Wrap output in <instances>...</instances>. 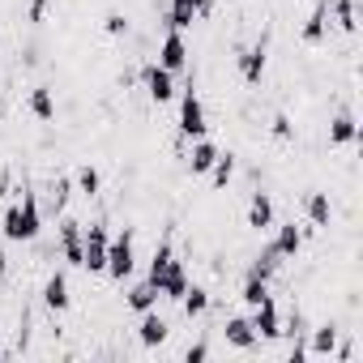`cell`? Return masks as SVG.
<instances>
[{"label": "cell", "mask_w": 363, "mask_h": 363, "mask_svg": "<svg viewBox=\"0 0 363 363\" xmlns=\"http://www.w3.org/2000/svg\"><path fill=\"white\" fill-rule=\"evenodd\" d=\"M77 193L82 197H99L103 193V175H99V167H77Z\"/></svg>", "instance_id": "cell-24"}, {"label": "cell", "mask_w": 363, "mask_h": 363, "mask_svg": "<svg viewBox=\"0 0 363 363\" xmlns=\"http://www.w3.org/2000/svg\"><path fill=\"white\" fill-rule=\"evenodd\" d=\"M82 240H86V227L69 218V223L60 227V257H65L69 265H82Z\"/></svg>", "instance_id": "cell-9"}, {"label": "cell", "mask_w": 363, "mask_h": 363, "mask_svg": "<svg viewBox=\"0 0 363 363\" xmlns=\"http://www.w3.org/2000/svg\"><path fill=\"white\" fill-rule=\"evenodd\" d=\"M278 265H282V257H278V248L269 244V248H265V252H261V257L252 261V269H248V278H261V282H269Z\"/></svg>", "instance_id": "cell-23"}, {"label": "cell", "mask_w": 363, "mask_h": 363, "mask_svg": "<svg viewBox=\"0 0 363 363\" xmlns=\"http://www.w3.org/2000/svg\"><path fill=\"white\" fill-rule=\"evenodd\" d=\"M359 137V124H354V116L350 111H342L333 124H329V145H350Z\"/></svg>", "instance_id": "cell-20"}, {"label": "cell", "mask_w": 363, "mask_h": 363, "mask_svg": "<svg viewBox=\"0 0 363 363\" xmlns=\"http://www.w3.org/2000/svg\"><path fill=\"white\" fill-rule=\"evenodd\" d=\"M69 193H73V184H69V179H56V184H52V201H56V210L69 201Z\"/></svg>", "instance_id": "cell-32"}, {"label": "cell", "mask_w": 363, "mask_h": 363, "mask_svg": "<svg viewBox=\"0 0 363 363\" xmlns=\"http://www.w3.org/2000/svg\"><path fill=\"white\" fill-rule=\"evenodd\" d=\"M5 274H9V257H5V244H0V282H5Z\"/></svg>", "instance_id": "cell-36"}, {"label": "cell", "mask_w": 363, "mask_h": 363, "mask_svg": "<svg viewBox=\"0 0 363 363\" xmlns=\"http://www.w3.org/2000/svg\"><path fill=\"white\" fill-rule=\"evenodd\" d=\"M107 244H111V235H107L103 223L86 227V240H82V269L103 274V269H107Z\"/></svg>", "instance_id": "cell-2"}, {"label": "cell", "mask_w": 363, "mask_h": 363, "mask_svg": "<svg viewBox=\"0 0 363 363\" xmlns=\"http://www.w3.org/2000/svg\"><path fill=\"white\" fill-rule=\"evenodd\" d=\"M214 158H218V145H214V141H206V137H197V141H193V154H189L193 175H210Z\"/></svg>", "instance_id": "cell-14"}, {"label": "cell", "mask_w": 363, "mask_h": 363, "mask_svg": "<svg viewBox=\"0 0 363 363\" xmlns=\"http://www.w3.org/2000/svg\"><path fill=\"white\" fill-rule=\"evenodd\" d=\"M26 107H30V111H35V120H43V124H48V120H56V94H52L48 86H35V90H30V99H26Z\"/></svg>", "instance_id": "cell-18"}, {"label": "cell", "mask_w": 363, "mask_h": 363, "mask_svg": "<svg viewBox=\"0 0 363 363\" xmlns=\"http://www.w3.org/2000/svg\"><path fill=\"white\" fill-rule=\"evenodd\" d=\"M137 337H141V346H162L167 342V320L150 308V312H141V329H137Z\"/></svg>", "instance_id": "cell-13"}, {"label": "cell", "mask_w": 363, "mask_h": 363, "mask_svg": "<svg viewBox=\"0 0 363 363\" xmlns=\"http://www.w3.org/2000/svg\"><path fill=\"white\" fill-rule=\"evenodd\" d=\"M210 175H214V184H218V189H223V184H231V175H235V158L218 150V158H214V167H210Z\"/></svg>", "instance_id": "cell-29"}, {"label": "cell", "mask_w": 363, "mask_h": 363, "mask_svg": "<svg viewBox=\"0 0 363 363\" xmlns=\"http://www.w3.org/2000/svg\"><path fill=\"white\" fill-rule=\"evenodd\" d=\"M0 116H5V103H0Z\"/></svg>", "instance_id": "cell-38"}, {"label": "cell", "mask_w": 363, "mask_h": 363, "mask_svg": "<svg viewBox=\"0 0 363 363\" xmlns=\"http://www.w3.org/2000/svg\"><path fill=\"white\" fill-rule=\"evenodd\" d=\"M206 354H210V346H206V342H197V346H189V350H184V359H189V363H201Z\"/></svg>", "instance_id": "cell-34"}, {"label": "cell", "mask_w": 363, "mask_h": 363, "mask_svg": "<svg viewBox=\"0 0 363 363\" xmlns=\"http://www.w3.org/2000/svg\"><path fill=\"white\" fill-rule=\"evenodd\" d=\"M193 22H197V0H171L167 26H171V30H189Z\"/></svg>", "instance_id": "cell-17"}, {"label": "cell", "mask_w": 363, "mask_h": 363, "mask_svg": "<svg viewBox=\"0 0 363 363\" xmlns=\"http://www.w3.org/2000/svg\"><path fill=\"white\" fill-rule=\"evenodd\" d=\"M223 333H227V342L240 346V350H252V346H257V329H252L248 316H231V320L223 325Z\"/></svg>", "instance_id": "cell-11"}, {"label": "cell", "mask_w": 363, "mask_h": 363, "mask_svg": "<svg viewBox=\"0 0 363 363\" xmlns=\"http://www.w3.org/2000/svg\"><path fill=\"white\" fill-rule=\"evenodd\" d=\"M158 65L167 73H184L189 69V43H184V30H167L162 48H158Z\"/></svg>", "instance_id": "cell-4"}, {"label": "cell", "mask_w": 363, "mask_h": 363, "mask_svg": "<svg viewBox=\"0 0 363 363\" xmlns=\"http://www.w3.org/2000/svg\"><path fill=\"white\" fill-rule=\"evenodd\" d=\"M291 133H295L291 120H286V116H274V137H278V141H291Z\"/></svg>", "instance_id": "cell-33"}, {"label": "cell", "mask_w": 363, "mask_h": 363, "mask_svg": "<svg viewBox=\"0 0 363 363\" xmlns=\"http://www.w3.org/2000/svg\"><path fill=\"white\" fill-rule=\"evenodd\" d=\"M265 60H269V56H265V43L248 48V52L240 56V77H244L248 86H257V82H261V73H265Z\"/></svg>", "instance_id": "cell-12"}, {"label": "cell", "mask_w": 363, "mask_h": 363, "mask_svg": "<svg viewBox=\"0 0 363 363\" xmlns=\"http://www.w3.org/2000/svg\"><path fill=\"white\" fill-rule=\"evenodd\" d=\"M145 94L154 99V103H171L175 99V73H167L162 65H145Z\"/></svg>", "instance_id": "cell-6"}, {"label": "cell", "mask_w": 363, "mask_h": 363, "mask_svg": "<svg viewBox=\"0 0 363 363\" xmlns=\"http://www.w3.org/2000/svg\"><path fill=\"white\" fill-rule=\"evenodd\" d=\"M333 346H337V329H333V325L312 329V342H308V350H312V354H333Z\"/></svg>", "instance_id": "cell-25"}, {"label": "cell", "mask_w": 363, "mask_h": 363, "mask_svg": "<svg viewBox=\"0 0 363 363\" xmlns=\"http://www.w3.org/2000/svg\"><path fill=\"white\" fill-rule=\"evenodd\" d=\"M43 303L52 308V312H65L73 299H69V278H65V269H56L48 282H43Z\"/></svg>", "instance_id": "cell-10"}, {"label": "cell", "mask_w": 363, "mask_h": 363, "mask_svg": "<svg viewBox=\"0 0 363 363\" xmlns=\"http://www.w3.org/2000/svg\"><path fill=\"white\" fill-rule=\"evenodd\" d=\"M248 227H257V231L274 227V201H269V193H252V201H248Z\"/></svg>", "instance_id": "cell-15"}, {"label": "cell", "mask_w": 363, "mask_h": 363, "mask_svg": "<svg viewBox=\"0 0 363 363\" xmlns=\"http://www.w3.org/2000/svg\"><path fill=\"white\" fill-rule=\"evenodd\" d=\"M252 329H257V337H278L282 333V316H278V303H274V295L269 299H261L257 308H252Z\"/></svg>", "instance_id": "cell-8"}, {"label": "cell", "mask_w": 363, "mask_h": 363, "mask_svg": "<svg viewBox=\"0 0 363 363\" xmlns=\"http://www.w3.org/2000/svg\"><path fill=\"white\" fill-rule=\"evenodd\" d=\"M133 265H137V252H133V231L124 227V231L107 244V269H103V274H111L116 282H124V278L133 274Z\"/></svg>", "instance_id": "cell-1"}, {"label": "cell", "mask_w": 363, "mask_h": 363, "mask_svg": "<svg viewBox=\"0 0 363 363\" xmlns=\"http://www.w3.org/2000/svg\"><path fill=\"white\" fill-rule=\"evenodd\" d=\"M325 22H329V5H325V0H316V9H312L308 22H303V43H308V48H316V43L325 39Z\"/></svg>", "instance_id": "cell-16"}, {"label": "cell", "mask_w": 363, "mask_h": 363, "mask_svg": "<svg viewBox=\"0 0 363 363\" xmlns=\"http://www.w3.org/2000/svg\"><path fill=\"white\" fill-rule=\"evenodd\" d=\"M274 248H278V257H295V252L303 248V231H299L295 223H282L278 235H274Z\"/></svg>", "instance_id": "cell-19"}, {"label": "cell", "mask_w": 363, "mask_h": 363, "mask_svg": "<svg viewBox=\"0 0 363 363\" xmlns=\"http://www.w3.org/2000/svg\"><path fill=\"white\" fill-rule=\"evenodd\" d=\"M240 299H244L248 308H257L261 299H269V282H261V278H244V291H240Z\"/></svg>", "instance_id": "cell-28"}, {"label": "cell", "mask_w": 363, "mask_h": 363, "mask_svg": "<svg viewBox=\"0 0 363 363\" xmlns=\"http://www.w3.org/2000/svg\"><path fill=\"white\" fill-rule=\"evenodd\" d=\"M48 5H52V0H30V22H43L48 18Z\"/></svg>", "instance_id": "cell-35"}, {"label": "cell", "mask_w": 363, "mask_h": 363, "mask_svg": "<svg viewBox=\"0 0 363 363\" xmlns=\"http://www.w3.org/2000/svg\"><path fill=\"white\" fill-rule=\"evenodd\" d=\"M158 299H162V295H158V286H154V282H137V286L128 291V308H133L137 316H141V312H150Z\"/></svg>", "instance_id": "cell-21"}, {"label": "cell", "mask_w": 363, "mask_h": 363, "mask_svg": "<svg viewBox=\"0 0 363 363\" xmlns=\"http://www.w3.org/2000/svg\"><path fill=\"white\" fill-rule=\"evenodd\" d=\"M329 214H333L329 193H312V197H308V218H312L316 227H329Z\"/></svg>", "instance_id": "cell-26"}, {"label": "cell", "mask_w": 363, "mask_h": 363, "mask_svg": "<svg viewBox=\"0 0 363 363\" xmlns=\"http://www.w3.org/2000/svg\"><path fill=\"white\" fill-rule=\"evenodd\" d=\"M206 128H210V124H206V103H201V94L189 86L184 99H179V133L197 141V137H206Z\"/></svg>", "instance_id": "cell-3"}, {"label": "cell", "mask_w": 363, "mask_h": 363, "mask_svg": "<svg viewBox=\"0 0 363 363\" xmlns=\"http://www.w3.org/2000/svg\"><path fill=\"white\" fill-rule=\"evenodd\" d=\"M184 291H189V269H184V261H175V257H171L167 269L158 274V295L179 303V295H184Z\"/></svg>", "instance_id": "cell-5"}, {"label": "cell", "mask_w": 363, "mask_h": 363, "mask_svg": "<svg viewBox=\"0 0 363 363\" xmlns=\"http://www.w3.org/2000/svg\"><path fill=\"white\" fill-rule=\"evenodd\" d=\"M171 257H175V252H171V244L162 240V244L154 248V257H150V274H145V282H154V286H158V274L167 269V261H171Z\"/></svg>", "instance_id": "cell-27"}, {"label": "cell", "mask_w": 363, "mask_h": 363, "mask_svg": "<svg viewBox=\"0 0 363 363\" xmlns=\"http://www.w3.org/2000/svg\"><path fill=\"white\" fill-rule=\"evenodd\" d=\"M179 303H184V316L193 320V316H206V308H210V291L206 286H189L184 295H179Z\"/></svg>", "instance_id": "cell-22"}, {"label": "cell", "mask_w": 363, "mask_h": 363, "mask_svg": "<svg viewBox=\"0 0 363 363\" xmlns=\"http://www.w3.org/2000/svg\"><path fill=\"white\" fill-rule=\"evenodd\" d=\"M18 227H22V244L35 240L43 231V214H39V197L30 189H22V201H18Z\"/></svg>", "instance_id": "cell-7"}, {"label": "cell", "mask_w": 363, "mask_h": 363, "mask_svg": "<svg viewBox=\"0 0 363 363\" xmlns=\"http://www.w3.org/2000/svg\"><path fill=\"white\" fill-rule=\"evenodd\" d=\"M325 5L333 9V18H337L342 30H354V0H325Z\"/></svg>", "instance_id": "cell-30"}, {"label": "cell", "mask_w": 363, "mask_h": 363, "mask_svg": "<svg viewBox=\"0 0 363 363\" xmlns=\"http://www.w3.org/2000/svg\"><path fill=\"white\" fill-rule=\"evenodd\" d=\"M210 9H214V0H197V18H206Z\"/></svg>", "instance_id": "cell-37"}, {"label": "cell", "mask_w": 363, "mask_h": 363, "mask_svg": "<svg viewBox=\"0 0 363 363\" xmlns=\"http://www.w3.org/2000/svg\"><path fill=\"white\" fill-rule=\"evenodd\" d=\"M103 30H107L111 39H120V35L128 30V22H124V13H107V18H103Z\"/></svg>", "instance_id": "cell-31"}]
</instances>
